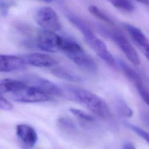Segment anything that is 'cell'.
<instances>
[{"instance_id": "d6986e66", "label": "cell", "mask_w": 149, "mask_h": 149, "mask_svg": "<svg viewBox=\"0 0 149 149\" xmlns=\"http://www.w3.org/2000/svg\"><path fill=\"white\" fill-rule=\"evenodd\" d=\"M115 8L127 12H132L135 9L133 2L126 0H113L109 1Z\"/></svg>"}, {"instance_id": "4fadbf2b", "label": "cell", "mask_w": 149, "mask_h": 149, "mask_svg": "<svg viewBox=\"0 0 149 149\" xmlns=\"http://www.w3.org/2000/svg\"><path fill=\"white\" fill-rule=\"evenodd\" d=\"M27 86V84L22 80L3 79L0 82L1 93L9 95L21 90Z\"/></svg>"}, {"instance_id": "277c9868", "label": "cell", "mask_w": 149, "mask_h": 149, "mask_svg": "<svg viewBox=\"0 0 149 149\" xmlns=\"http://www.w3.org/2000/svg\"><path fill=\"white\" fill-rule=\"evenodd\" d=\"M37 24L44 30L55 31L61 27L59 17L55 11L51 7H40L36 15Z\"/></svg>"}, {"instance_id": "3957f363", "label": "cell", "mask_w": 149, "mask_h": 149, "mask_svg": "<svg viewBox=\"0 0 149 149\" xmlns=\"http://www.w3.org/2000/svg\"><path fill=\"white\" fill-rule=\"evenodd\" d=\"M97 30L102 34L112 40L133 64L139 65L140 63V60L136 51L122 33L117 30L108 29L102 26H97Z\"/></svg>"}, {"instance_id": "5bb4252c", "label": "cell", "mask_w": 149, "mask_h": 149, "mask_svg": "<svg viewBox=\"0 0 149 149\" xmlns=\"http://www.w3.org/2000/svg\"><path fill=\"white\" fill-rule=\"evenodd\" d=\"M66 17L69 21L81 32L84 39L95 34L88 24L80 17L72 13H68L66 14Z\"/></svg>"}, {"instance_id": "ba28073f", "label": "cell", "mask_w": 149, "mask_h": 149, "mask_svg": "<svg viewBox=\"0 0 149 149\" xmlns=\"http://www.w3.org/2000/svg\"><path fill=\"white\" fill-rule=\"evenodd\" d=\"M87 43L95 51L97 55L110 66H114L116 64V59L108 50L106 44L95 34L84 39Z\"/></svg>"}, {"instance_id": "8992f818", "label": "cell", "mask_w": 149, "mask_h": 149, "mask_svg": "<svg viewBox=\"0 0 149 149\" xmlns=\"http://www.w3.org/2000/svg\"><path fill=\"white\" fill-rule=\"evenodd\" d=\"M62 37L54 31L41 29L36 36L37 46L41 50L55 52L61 49Z\"/></svg>"}, {"instance_id": "52a82bcc", "label": "cell", "mask_w": 149, "mask_h": 149, "mask_svg": "<svg viewBox=\"0 0 149 149\" xmlns=\"http://www.w3.org/2000/svg\"><path fill=\"white\" fill-rule=\"evenodd\" d=\"M22 79L29 86L36 87L49 95H59L62 93L61 88L56 84L36 74L25 75Z\"/></svg>"}, {"instance_id": "8fae6325", "label": "cell", "mask_w": 149, "mask_h": 149, "mask_svg": "<svg viewBox=\"0 0 149 149\" xmlns=\"http://www.w3.org/2000/svg\"><path fill=\"white\" fill-rule=\"evenodd\" d=\"M26 63L22 57L16 55L2 54L0 56V70L10 72L24 68Z\"/></svg>"}, {"instance_id": "44dd1931", "label": "cell", "mask_w": 149, "mask_h": 149, "mask_svg": "<svg viewBox=\"0 0 149 149\" xmlns=\"http://www.w3.org/2000/svg\"><path fill=\"white\" fill-rule=\"evenodd\" d=\"M124 125L127 127V128L131 129L132 131L135 132L137 134H138L139 136H140L142 139H143L147 143L149 144V133L146 132L145 130L141 129V128L131 124L130 123L125 122H123Z\"/></svg>"}, {"instance_id": "cb8c5ba5", "label": "cell", "mask_w": 149, "mask_h": 149, "mask_svg": "<svg viewBox=\"0 0 149 149\" xmlns=\"http://www.w3.org/2000/svg\"><path fill=\"white\" fill-rule=\"evenodd\" d=\"M12 1H7L4 0L0 1V14L2 17H6L9 12V8L13 5Z\"/></svg>"}, {"instance_id": "7a4b0ae2", "label": "cell", "mask_w": 149, "mask_h": 149, "mask_svg": "<svg viewBox=\"0 0 149 149\" xmlns=\"http://www.w3.org/2000/svg\"><path fill=\"white\" fill-rule=\"evenodd\" d=\"M61 50L81 69L90 72L97 70V65L94 59L73 40L62 37Z\"/></svg>"}, {"instance_id": "2e32d148", "label": "cell", "mask_w": 149, "mask_h": 149, "mask_svg": "<svg viewBox=\"0 0 149 149\" xmlns=\"http://www.w3.org/2000/svg\"><path fill=\"white\" fill-rule=\"evenodd\" d=\"M51 73L56 77L69 81L79 82L81 78L73 71L63 67H56L52 69Z\"/></svg>"}, {"instance_id": "9c48e42d", "label": "cell", "mask_w": 149, "mask_h": 149, "mask_svg": "<svg viewBox=\"0 0 149 149\" xmlns=\"http://www.w3.org/2000/svg\"><path fill=\"white\" fill-rule=\"evenodd\" d=\"M16 134L20 145L23 149H30L37 141L36 130L30 126L19 124L16 126Z\"/></svg>"}, {"instance_id": "ffe728a7", "label": "cell", "mask_w": 149, "mask_h": 149, "mask_svg": "<svg viewBox=\"0 0 149 149\" xmlns=\"http://www.w3.org/2000/svg\"><path fill=\"white\" fill-rule=\"evenodd\" d=\"M57 123L61 129L66 131L72 132L76 129L74 122L68 117H60L57 120Z\"/></svg>"}, {"instance_id": "d4e9b609", "label": "cell", "mask_w": 149, "mask_h": 149, "mask_svg": "<svg viewBox=\"0 0 149 149\" xmlns=\"http://www.w3.org/2000/svg\"><path fill=\"white\" fill-rule=\"evenodd\" d=\"M0 108L2 110L10 111L13 109V105L1 94L0 97Z\"/></svg>"}, {"instance_id": "7c38bea8", "label": "cell", "mask_w": 149, "mask_h": 149, "mask_svg": "<svg viewBox=\"0 0 149 149\" xmlns=\"http://www.w3.org/2000/svg\"><path fill=\"white\" fill-rule=\"evenodd\" d=\"M125 27L134 42L138 46L143 53L145 55L149 51V40L141 30L129 24H126Z\"/></svg>"}, {"instance_id": "603a6c76", "label": "cell", "mask_w": 149, "mask_h": 149, "mask_svg": "<svg viewBox=\"0 0 149 149\" xmlns=\"http://www.w3.org/2000/svg\"><path fill=\"white\" fill-rule=\"evenodd\" d=\"M137 90L143 101L149 106V92L143 86V83H140L135 85Z\"/></svg>"}, {"instance_id": "ac0fdd59", "label": "cell", "mask_w": 149, "mask_h": 149, "mask_svg": "<svg viewBox=\"0 0 149 149\" xmlns=\"http://www.w3.org/2000/svg\"><path fill=\"white\" fill-rule=\"evenodd\" d=\"M88 10L93 16H94L97 18H98L106 23H108L110 24H112V25L114 24V22H113V20L108 15H107L103 11H102L97 6L94 5H90L88 8Z\"/></svg>"}, {"instance_id": "7402d4cb", "label": "cell", "mask_w": 149, "mask_h": 149, "mask_svg": "<svg viewBox=\"0 0 149 149\" xmlns=\"http://www.w3.org/2000/svg\"><path fill=\"white\" fill-rule=\"evenodd\" d=\"M69 110L72 114H73L74 115H75L76 116H77V118L82 120H84L89 122H93L95 120V118L92 115L86 113V112L81 109L74 108H70Z\"/></svg>"}, {"instance_id": "30bf717a", "label": "cell", "mask_w": 149, "mask_h": 149, "mask_svg": "<svg viewBox=\"0 0 149 149\" xmlns=\"http://www.w3.org/2000/svg\"><path fill=\"white\" fill-rule=\"evenodd\" d=\"M22 58L26 65L36 67L51 68L58 63V61L51 56L38 52L30 53L24 55Z\"/></svg>"}, {"instance_id": "9a60e30c", "label": "cell", "mask_w": 149, "mask_h": 149, "mask_svg": "<svg viewBox=\"0 0 149 149\" xmlns=\"http://www.w3.org/2000/svg\"><path fill=\"white\" fill-rule=\"evenodd\" d=\"M116 64H118V66L120 68L127 78L133 82L134 85L142 82L140 75L123 61L120 59H117Z\"/></svg>"}, {"instance_id": "4316f807", "label": "cell", "mask_w": 149, "mask_h": 149, "mask_svg": "<svg viewBox=\"0 0 149 149\" xmlns=\"http://www.w3.org/2000/svg\"><path fill=\"white\" fill-rule=\"evenodd\" d=\"M140 2L143 3H145L147 5H149V1H140Z\"/></svg>"}, {"instance_id": "e0dca14e", "label": "cell", "mask_w": 149, "mask_h": 149, "mask_svg": "<svg viewBox=\"0 0 149 149\" xmlns=\"http://www.w3.org/2000/svg\"><path fill=\"white\" fill-rule=\"evenodd\" d=\"M114 107L116 112L122 116L129 118L133 115L132 109L122 99H116L114 101Z\"/></svg>"}, {"instance_id": "484cf974", "label": "cell", "mask_w": 149, "mask_h": 149, "mask_svg": "<svg viewBox=\"0 0 149 149\" xmlns=\"http://www.w3.org/2000/svg\"><path fill=\"white\" fill-rule=\"evenodd\" d=\"M123 149H136L133 145L130 143H126L124 144Z\"/></svg>"}, {"instance_id": "5b68a950", "label": "cell", "mask_w": 149, "mask_h": 149, "mask_svg": "<svg viewBox=\"0 0 149 149\" xmlns=\"http://www.w3.org/2000/svg\"><path fill=\"white\" fill-rule=\"evenodd\" d=\"M8 96L12 100L20 102H40L48 101L51 99V95L28 84L21 90Z\"/></svg>"}, {"instance_id": "6da1fadb", "label": "cell", "mask_w": 149, "mask_h": 149, "mask_svg": "<svg viewBox=\"0 0 149 149\" xmlns=\"http://www.w3.org/2000/svg\"><path fill=\"white\" fill-rule=\"evenodd\" d=\"M67 89L76 101L95 115L104 119L111 117L109 107L104 100L97 94L77 86H68Z\"/></svg>"}]
</instances>
